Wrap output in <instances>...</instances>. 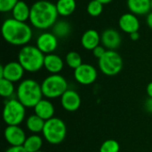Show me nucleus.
Masks as SVG:
<instances>
[{
	"label": "nucleus",
	"instance_id": "f257e3e1",
	"mask_svg": "<svg viewBox=\"0 0 152 152\" xmlns=\"http://www.w3.org/2000/svg\"><path fill=\"white\" fill-rule=\"evenodd\" d=\"M58 16L56 5L50 1L38 0L30 6L29 21L37 29L45 30L53 28Z\"/></svg>",
	"mask_w": 152,
	"mask_h": 152
},
{
	"label": "nucleus",
	"instance_id": "f03ea898",
	"mask_svg": "<svg viewBox=\"0 0 152 152\" xmlns=\"http://www.w3.org/2000/svg\"><path fill=\"white\" fill-rule=\"evenodd\" d=\"M4 39L10 45L24 46L32 38V29L27 22L19 21L13 18L4 20L1 28Z\"/></svg>",
	"mask_w": 152,
	"mask_h": 152
},
{
	"label": "nucleus",
	"instance_id": "7ed1b4c3",
	"mask_svg": "<svg viewBox=\"0 0 152 152\" xmlns=\"http://www.w3.org/2000/svg\"><path fill=\"white\" fill-rule=\"evenodd\" d=\"M17 99L26 107L34 108L42 99L43 92L41 85L34 79H24L17 87Z\"/></svg>",
	"mask_w": 152,
	"mask_h": 152
},
{
	"label": "nucleus",
	"instance_id": "20e7f679",
	"mask_svg": "<svg viewBox=\"0 0 152 152\" xmlns=\"http://www.w3.org/2000/svg\"><path fill=\"white\" fill-rule=\"evenodd\" d=\"M44 54L37 46L27 45L22 46L18 54V61L23 67L25 71L35 73L44 67Z\"/></svg>",
	"mask_w": 152,
	"mask_h": 152
},
{
	"label": "nucleus",
	"instance_id": "39448f33",
	"mask_svg": "<svg viewBox=\"0 0 152 152\" xmlns=\"http://www.w3.org/2000/svg\"><path fill=\"white\" fill-rule=\"evenodd\" d=\"M43 95L47 99L61 98L68 90L67 80L60 74H52L45 77L41 84Z\"/></svg>",
	"mask_w": 152,
	"mask_h": 152
},
{
	"label": "nucleus",
	"instance_id": "423d86ee",
	"mask_svg": "<svg viewBox=\"0 0 152 152\" xmlns=\"http://www.w3.org/2000/svg\"><path fill=\"white\" fill-rule=\"evenodd\" d=\"M43 136L47 142L53 145L61 143L67 134V126L64 121L58 118H53L45 121L43 130Z\"/></svg>",
	"mask_w": 152,
	"mask_h": 152
},
{
	"label": "nucleus",
	"instance_id": "0eeeda50",
	"mask_svg": "<svg viewBox=\"0 0 152 152\" xmlns=\"http://www.w3.org/2000/svg\"><path fill=\"white\" fill-rule=\"evenodd\" d=\"M26 107L18 99L5 102L3 110V119L7 126H20L25 118Z\"/></svg>",
	"mask_w": 152,
	"mask_h": 152
},
{
	"label": "nucleus",
	"instance_id": "6e6552de",
	"mask_svg": "<svg viewBox=\"0 0 152 152\" xmlns=\"http://www.w3.org/2000/svg\"><path fill=\"white\" fill-rule=\"evenodd\" d=\"M100 70L106 76L118 75L123 69V59L121 55L113 50H107L105 54L98 60Z\"/></svg>",
	"mask_w": 152,
	"mask_h": 152
},
{
	"label": "nucleus",
	"instance_id": "1a4fd4ad",
	"mask_svg": "<svg viewBox=\"0 0 152 152\" xmlns=\"http://www.w3.org/2000/svg\"><path fill=\"white\" fill-rule=\"evenodd\" d=\"M98 77L97 69L91 64L83 63L78 68L74 69V77L76 81L83 86L94 84Z\"/></svg>",
	"mask_w": 152,
	"mask_h": 152
},
{
	"label": "nucleus",
	"instance_id": "9d476101",
	"mask_svg": "<svg viewBox=\"0 0 152 152\" xmlns=\"http://www.w3.org/2000/svg\"><path fill=\"white\" fill-rule=\"evenodd\" d=\"M25 69L19 61H10L0 68V78L7 79L12 83L20 81L24 76Z\"/></svg>",
	"mask_w": 152,
	"mask_h": 152
},
{
	"label": "nucleus",
	"instance_id": "9b49d317",
	"mask_svg": "<svg viewBox=\"0 0 152 152\" xmlns=\"http://www.w3.org/2000/svg\"><path fill=\"white\" fill-rule=\"evenodd\" d=\"M36 46L44 54L53 53L58 47V37L53 32H44L37 37Z\"/></svg>",
	"mask_w": 152,
	"mask_h": 152
},
{
	"label": "nucleus",
	"instance_id": "f8f14e48",
	"mask_svg": "<svg viewBox=\"0 0 152 152\" xmlns=\"http://www.w3.org/2000/svg\"><path fill=\"white\" fill-rule=\"evenodd\" d=\"M4 134L5 141L11 146H23L27 139L24 130L20 126H7Z\"/></svg>",
	"mask_w": 152,
	"mask_h": 152
},
{
	"label": "nucleus",
	"instance_id": "ddd939ff",
	"mask_svg": "<svg viewBox=\"0 0 152 152\" xmlns=\"http://www.w3.org/2000/svg\"><path fill=\"white\" fill-rule=\"evenodd\" d=\"M118 26L123 32L130 35L132 33L138 32L140 28V21L137 15L132 12H126L120 16L118 20Z\"/></svg>",
	"mask_w": 152,
	"mask_h": 152
},
{
	"label": "nucleus",
	"instance_id": "4468645a",
	"mask_svg": "<svg viewBox=\"0 0 152 152\" xmlns=\"http://www.w3.org/2000/svg\"><path fill=\"white\" fill-rule=\"evenodd\" d=\"M61 104L62 108L69 112L77 111L81 106L80 95L75 90L68 89L61 97Z\"/></svg>",
	"mask_w": 152,
	"mask_h": 152
},
{
	"label": "nucleus",
	"instance_id": "2eb2a0df",
	"mask_svg": "<svg viewBox=\"0 0 152 152\" xmlns=\"http://www.w3.org/2000/svg\"><path fill=\"white\" fill-rule=\"evenodd\" d=\"M101 42L107 50L116 51L122 42L120 33L114 28H108L101 35Z\"/></svg>",
	"mask_w": 152,
	"mask_h": 152
},
{
	"label": "nucleus",
	"instance_id": "dca6fc26",
	"mask_svg": "<svg viewBox=\"0 0 152 152\" xmlns=\"http://www.w3.org/2000/svg\"><path fill=\"white\" fill-rule=\"evenodd\" d=\"M64 67L63 60L55 53L45 54L44 68L51 74H59Z\"/></svg>",
	"mask_w": 152,
	"mask_h": 152
},
{
	"label": "nucleus",
	"instance_id": "f3484780",
	"mask_svg": "<svg viewBox=\"0 0 152 152\" xmlns=\"http://www.w3.org/2000/svg\"><path fill=\"white\" fill-rule=\"evenodd\" d=\"M127 7L135 15H148L151 12V0H127Z\"/></svg>",
	"mask_w": 152,
	"mask_h": 152
},
{
	"label": "nucleus",
	"instance_id": "a211bd4d",
	"mask_svg": "<svg viewBox=\"0 0 152 152\" xmlns=\"http://www.w3.org/2000/svg\"><path fill=\"white\" fill-rule=\"evenodd\" d=\"M101 36L95 29H88L81 37L82 46L88 51H93L95 47L100 45Z\"/></svg>",
	"mask_w": 152,
	"mask_h": 152
},
{
	"label": "nucleus",
	"instance_id": "6ab92c4d",
	"mask_svg": "<svg viewBox=\"0 0 152 152\" xmlns=\"http://www.w3.org/2000/svg\"><path fill=\"white\" fill-rule=\"evenodd\" d=\"M35 114L40 117L45 121H47L53 118L54 115V107L53 103L45 99H42L35 107Z\"/></svg>",
	"mask_w": 152,
	"mask_h": 152
},
{
	"label": "nucleus",
	"instance_id": "aec40b11",
	"mask_svg": "<svg viewBox=\"0 0 152 152\" xmlns=\"http://www.w3.org/2000/svg\"><path fill=\"white\" fill-rule=\"evenodd\" d=\"M12 18L22 22H26L27 20H29L30 17V7L24 2L20 1L17 3V4L14 6V8L12 11Z\"/></svg>",
	"mask_w": 152,
	"mask_h": 152
},
{
	"label": "nucleus",
	"instance_id": "412c9836",
	"mask_svg": "<svg viewBox=\"0 0 152 152\" xmlns=\"http://www.w3.org/2000/svg\"><path fill=\"white\" fill-rule=\"evenodd\" d=\"M55 5L60 16L68 17L75 12L77 3L76 0H58Z\"/></svg>",
	"mask_w": 152,
	"mask_h": 152
},
{
	"label": "nucleus",
	"instance_id": "4be33fe9",
	"mask_svg": "<svg viewBox=\"0 0 152 152\" xmlns=\"http://www.w3.org/2000/svg\"><path fill=\"white\" fill-rule=\"evenodd\" d=\"M45 121L42 119L37 115H30L26 121V126L28 131L33 133L34 134H37L39 133H42L45 127Z\"/></svg>",
	"mask_w": 152,
	"mask_h": 152
},
{
	"label": "nucleus",
	"instance_id": "5701e85b",
	"mask_svg": "<svg viewBox=\"0 0 152 152\" xmlns=\"http://www.w3.org/2000/svg\"><path fill=\"white\" fill-rule=\"evenodd\" d=\"M43 145V139L37 134H32L27 137L23 148L27 152H37L39 151Z\"/></svg>",
	"mask_w": 152,
	"mask_h": 152
},
{
	"label": "nucleus",
	"instance_id": "b1692460",
	"mask_svg": "<svg viewBox=\"0 0 152 152\" xmlns=\"http://www.w3.org/2000/svg\"><path fill=\"white\" fill-rule=\"evenodd\" d=\"M71 32V26L66 20H57L53 26V33L58 38H64L69 36Z\"/></svg>",
	"mask_w": 152,
	"mask_h": 152
},
{
	"label": "nucleus",
	"instance_id": "393cba45",
	"mask_svg": "<svg viewBox=\"0 0 152 152\" xmlns=\"http://www.w3.org/2000/svg\"><path fill=\"white\" fill-rule=\"evenodd\" d=\"M65 61H66V64L70 69H76L77 68H78L80 65L83 64L81 55L75 51H71L67 53L65 57Z\"/></svg>",
	"mask_w": 152,
	"mask_h": 152
},
{
	"label": "nucleus",
	"instance_id": "a878e982",
	"mask_svg": "<svg viewBox=\"0 0 152 152\" xmlns=\"http://www.w3.org/2000/svg\"><path fill=\"white\" fill-rule=\"evenodd\" d=\"M15 92L13 83L4 79L0 78V94L4 98H10L12 95H13Z\"/></svg>",
	"mask_w": 152,
	"mask_h": 152
},
{
	"label": "nucleus",
	"instance_id": "bb28decb",
	"mask_svg": "<svg viewBox=\"0 0 152 152\" xmlns=\"http://www.w3.org/2000/svg\"><path fill=\"white\" fill-rule=\"evenodd\" d=\"M87 13L92 17H98L103 11V4L98 0H91L86 7Z\"/></svg>",
	"mask_w": 152,
	"mask_h": 152
},
{
	"label": "nucleus",
	"instance_id": "cd10ccee",
	"mask_svg": "<svg viewBox=\"0 0 152 152\" xmlns=\"http://www.w3.org/2000/svg\"><path fill=\"white\" fill-rule=\"evenodd\" d=\"M120 145L119 143L113 139L106 140L102 142L100 147V152H119Z\"/></svg>",
	"mask_w": 152,
	"mask_h": 152
},
{
	"label": "nucleus",
	"instance_id": "c85d7f7f",
	"mask_svg": "<svg viewBox=\"0 0 152 152\" xmlns=\"http://www.w3.org/2000/svg\"><path fill=\"white\" fill-rule=\"evenodd\" d=\"M19 0H0V12H12Z\"/></svg>",
	"mask_w": 152,
	"mask_h": 152
},
{
	"label": "nucleus",
	"instance_id": "c756f323",
	"mask_svg": "<svg viewBox=\"0 0 152 152\" xmlns=\"http://www.w3.org/2000/svg\"><path fill=\"white\" fill-rule=\"evenodd\" d=\"M106 52H107V49H106L103 45H98L97 47H95V48L93 50V53H94V57L97 58L98 60L101 59V58L105 54Z\"/></svg>",
	"mask_w": 152,
	"mask_h": 152
},
{
	"label": "nucleus",
	"instance_id": "7c9ffc66",
	"mask_svg": "<svg viewBox=\"0 0 152 152\" xmlns=\"http://www.w3.org/2000/svg\"><path fill=\"white\" fill-rule=\"evenodd\" d=\"M5 152H27V151L23 148V146H11Z\"/></svg>",
	"mask_w": 152,
	"mask_h": 152
},
{
	"label": "nucleus",
	"instance_id": "2f4dec72",
	"mask_svg": "<svg viewBox=\"0 0 152 152\" xmlns=\"http://www.w3.org/2000/svg\"><path fill=\"white\" fill-rule=\"evenodd\" d=\"M145 109L148 112L152 113V98H149L145 102Z\"/></svg>",
	"mask_w": 152,
	"mask_h": 152
},
{
	"label": "nucleus",
	"instance_id": "473e14b6",
	"mask_svg": "<svg viewBox=\"0 0 152 152\" xmlns=\"http://www.w3.org/2000/svg\"><path fill=\"white\" fill-rule=\"evenodd\" d=\"M146 22H147V25L149 26V28H150L151 29H152V11L147 15Z\"/></svg>",
	"mask_w": 152,
	"mask_h": 152
},
{
	"label": "nucleus",
	"instance_id": "72a5a7b5",
	"mask_svg": "<svg viewBox=\"0 0 152 152\" xmlns=\"http://www.w3.org/2000/svg\"><path fill=\"white\" fill-rule=\"evenodd\" d=\"M146 92H147L149 98H152V82L148 84L147 88H146Z\"/></svg>",
	"mask_w": 152,
	"mask_h": 152
},
{
	"label": "nucleus",
	"instance_id": "f704fd0d",
	"mask_svg": "<svg viewBox=\"0 0 152 152\" xmlns=\"http://www.w3.org/2000/svg\"><path fill=\"white\" fill-rule=\"evenodd\" d=\"M130 38L134 41H136L140 38V34L139 32H134V33H132L130 34Z\"/></svg>",
	"mask_w": 152,
	"mask_h": 152
},
{
	"label": "nucleus",
	"instance_id": "c9c22d12",
	"mask_svg": "<svg viewBox=\"0 0 152 152\" xmlns=\"http://www.w3.org/2000/svg\"><path fill=\"white\" fill-rule=\"evenodd\" d=\"M99 2H101L102 4H110V3H111L113 0H98Z\"/></svg>",
	"mask_w": 152,
	"mask_h": 152
},
{
	"label": "nucleus",
	"instance_id": "e433bc0d",
	"mask_svg": "<svg viewBox=\"0 0 152 152\" xmlns=\"http://www.w3.org/2000/svg\"><path fill=\"white\" fill-rule=\"evenodd\" d=\"M151 11H152V0H151Z\"/></svg>",
	"mask_w": 152,
	"mask_h": 152
},
{
	"label": "nucleus",
	"instance_id": "4c0bfd02",
	"mask_svg": "<svg viewBox=\"0 0 152 152\" xmlns=\"http://www.w3.org/2000/svg\"><path fill=\"white\" fill-rule=\"evenodd\" d=\"M37 152H43V151H37Z\"/></svg>",
	"mask_w": 152,
	"mask_h": 152
}]
</instances>
